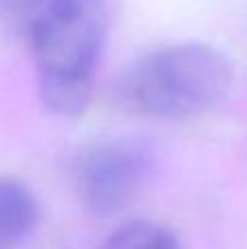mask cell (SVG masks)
<instances>
[{"instance_id": "4", "label": "cell", "mask_w": 247, "mask_h": 249, "mask_svg": "<svg viewBox=\"0 0 247 249\" xmlns=\"http://www.w3.org/2000/svg\"><path fill=\"white\" fill-rule=\"evenodd\" d=\"M37 201L22 181L0 177V249L22 243L37 225Z\"/></svg>"}, {"instance_id": "3", "label": "cell", "mask_w": 247, "mask_h": 249, "mask_svg": "<svg viewBox=\"0 0 247 249\" xmlns=\"http://www.w3.org/2000/svg\"><path fill=\"white\" fill-rule=\"evenodd\" d=\"M153 175V149L140 138L112 136L86 144L72 164L81 201L96 214L125 208Z\"/></svg>"}, {"instance_id": "6", "label": "cell", "mask_w": 247, "mask_h": 249, "mask_svg": "<svg viewBox=\"0 0 247 249\" xmlns=\"http://www.w3.org/2000/svg\"><path fill=\"white\" fill-rule=\"evenodd\" d=\"M101 249H179V243L164 225L151 221H131L118 228Z\"/></svg>"}, {"instance_id": "2", "label": "cell", "mask_w": 247, "mask_h": 249, "mask_svg": "<svg viewBox=\"0 0 247 249\" xmlns=\"http://www.w3.org/2000/svg\"><path fill=\"white\" fill-rule=\"evenodd\" d=\"M105 26L96 0L53 20L26 39L48 112L77 116L90 99L92 79L103 51Z\"/></svg>"}, {"instance_id": "5", "label": "cell", "mask_w": 247, "mask_h": 249, "mask_svg": "<svg viewBox=\"0 0 247 249\" xmlns=\"http://www.w3.org/2000/svg\"><path fill=\"white\" fill-rule=\"evenodd\" d=\"M88 2L92 0H0V22L26 42L53 20Z\"/></svg>"}, {"instance_id": "1", "label": "cell", "mask_w": 247, "mask_h": 249, "mask_svg": "<svg viewBox=\"0 0 247 249\" xmlns=\"http://www.w3.org/2000/svg\"><path fill=\"white\" fill-rule=\"evenodd\" d=\"M232 83V64L208 44H173L142 55L118 81L123 105L142 116L184 118L212 107Z\"/></svg>"}]
</instances>
